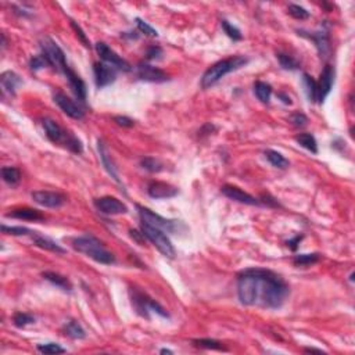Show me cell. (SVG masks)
I'll return each mask as SVG.
<instances>
[{"label":"cell","instance_id":"obj_35","mask_svg":"<svg viewBox=\"0 0 355 355\" xmlns=\"http://www.w3.org/2000/svg\"><path fill=\"white\" fill-rule=\"evenodd\" d=\"M13 322L17 328H25L27 325H31L35 322V317L27 312H16L13 317Z\"/></svg>","mask_w":355,"mask_h":355},{"label":"cell","instance_id":"obj_9","mask_svg":"<svg viewBox=\"0 0 355 355\" xmlns=\"http://www.w3.org/2000/svg\"><path fill=\"white\" fill-rule=\"evenodd\" d=\"M334 67L333 65H325L324 71L321 72L319 81H317V103H324L329 93L332 92L334 84Z\"/></svg>","mask_w":355,"mask_h":355},{"label":"cell","instance_id":"obj_31","mask_svg":"<svg viewBox=\"0 0 355 355\" xmlns=\"http://www.w3.org/2000/svg\"><path fill=\"white\" fill-rule=\"evenodd\" d=\"M193 344L199 348H206V350H217V351H226V347L214 339H196L191 341Z\"/></svg>","mask_w":355,"mask_h":355},{"label":"cell","instance_id":"obj_26","mask_svg":"<svg viewBox=\"0 0 355 355\" xmlns=\"http://www.w3.org/2000/svg\"><path fill=\"white\" fill-rule=\"evenodd\" d=\"M265 157L270 164L276 167V168H279V170H286V168H289V165H290L289 160L283 154L276 151V150H270V148L265 150Z\"/></svg>","mask_w":355,"mask_h":355},{"label":"cell","instance_id":"obj_20","mask_svg":"<svg viewBox=\"0 0 355 355\" xmlns=\"http://www.w3.org/2000/svg\"><path fill=\"white\" fill-rule=\"evenodd\" d=\"M64 75L67 76V80H68L69 82V86H71V89H72V92H74V95L76 96L81 101H85L88 90H86V85H85V82H84V80H82L80 75L75 72L74 69H71L69 67L65 69Z\"/></svg>","mask_w":355,"mask_h":355},{"label":"cell","instance_id":"obj_49","mask_svg":"<svg viewBox=\"0 0 355 355\" xmlns=\"http://www.w3.org/2000/svg\"><path fill=\"white\" fill-rule=\"evenodd\" d=\"M278 97L281 99L282 103H285V104H287V106H290V104L293 103L292 99H290V96L287 95V93H285V92H279V93H278Z\"/></svg>","mask_w":355,"mask_h":355},{"label":"cell","instance_id":"obj_36","mask_svg":"<svg viewBox=\"0 0 355 355\" xmlns=\"http://www.w3.org/2000/svg\"><path fill=\"white\" fill-rule=\"evenodd\" d=\"M221 25H222L223 32H225L230 39H233V41H242L243 35H242L240 29H239L238 27H234L233 24H230V22L226 21V20H222V21H221Z\"/></svg>","mask_w":355,"mask_h":355},{"label":"cell","instance_id":"obj_30","mask_svg":"<svg viewBox=\"0 0 355 355\" xmlns=\"http://www.w3.org/2000/svg\"><path fill=\"white\" fill-rule=\"evenodd\" d=\"M276 57L279 60V64H281V67L283 69L296 71V69L300 68V65H301V63H300L296 57H293V56H290V54L287 53H283V52H279V53L276 54Z\"/></svg>","mask_w":355,"mask_h":355},{"label":"cell","instance_id":"obj_40","mask_svg":"<svg viewBox=\"0 0 355 355\" xmlns=\"http://www.w3.org/2000/svg\"><path fill=\"white\" fill-rule=\"evenodd\" d=\"M287 11L296 20H307V18H309V11H307L304 7L298 5H290Z\"/></svg>","mask_w":355,"mask_h":355},{"label":"cell","instance_id":"obj_39","mask_svg":"<svg viewBox=\"0 0 355 355\" xmlns=\"http://www.w3.org/2000/svg\"><path fill=\"white\" fill-rule=\"evenodd\" d=\"M29 67H31L32 71H39V69L50 67V64H49L48 59L41 53V54H37V56H33V57L29 60Z\"/></svg>","mask_w":355,"mask_h":355},{"label":"cell","instance_id":"obj_13","mask_svg":"<svg viewBox=\"0 0 355 355\" xmlns=\"http://www.w3.org/2000/svg\"><path fill=\"white\" fill-rule=\"evenodd\" d=\"M53 99L54 103L61 108V111L67 114L68 117L74 118V120H82L85 117V111L82 110V107L76 104L72 99H69L68 96L64 95L63 92H57Z\"/></svg>","mask_w":355,"mask_h":355},{"label":"cell","instance_id":"obj_11","mask_svg":"<svg viewBox=\"0 0 355 355\" xmlns=\"http://www.w3.org/2000/svg\"><path fill=\"white\" fill-rule=\"evenodd\" d=\"M32 200L46 208H60L65 203V196L59 193V191H49V190H36L31 194Z\"/></svg>","mask_w":355,"mask_h":355},{"label":"cell","instance_id":"obj_14","mask_svg":"<svg viewBox=\"0 0 355 355\" xmlns=\"http://www.w3.org/2000/svg\"><path fill=\"white\" fill-rule=\"evenodd\" d=\"M93 72H95L96 86L99 89L111 85L112 82L117 80V69L106 63H95Z\"/></svg>","mask_w":355,"mask_h":355},{"label":"cell","instance_id":"obj_45","mask_svg":"<svg viewBox=\"0 0 355 355\" xmlns=\"http://www.w3.org/2000/svg\"><path fill=\"white\" fill-rule=\"evenodd\" d=\"M114 121L122 128H132L135 125V121L129 117H125V115H117V117H114Z\"/></svg>","mask_w":355,"mask_h":355},{"label":"cell","instance_id":"obj_41","mask_svg":"<svg viewBox=\"0 0 355 355\" xmlns=\"http://www.w3.org/2000/svg\"><path fill=\"white\" fill-rule=\"evenodd\" d=\"M290 122H292L296 128H304L308 124V118L304 112L297 111L293 112L292 115H290Z\"/></svg>","mask_w":355,"mask_h":355},{"label":"cell","instance_id":"obj_23","mask_svg":"<svg viewBox=\"0 0 355 355\" xmlns=\"http://www.w3.org/2000/svg\"><path fill=\"white\" fill-rule=\"evenodd\" d=\"M32 240H33V244L37 246L39 249L48 250V251H52V253H56V254H65L67 253V250L61 247L57 242H54L53 239L39 234L37 232L32 233Z\"/></svg>","mask_w":355,"mask_h":355},{"label":"cell","instance_id":"obj_21","mask_svg":"<svg viewBox=\"0 0 355 355\" xmlns=\"http://www.w3.org/2000/svg\"><path fill=\"white\" fill-rule=\"evenodd\" d=\"M7 218H14V219H22V221H32V222H37V221H45V215L42 212L37 211L35 208H14L10 210L9 212H6Z\"/></svg>","mask_w":355,"mask_h":355},{"label":"cell","instance_id":"obj_43","mask_svg":"<svg viewBox=\"0 0 355 355\" xmlns=\"http://www.w3.org/2000/svg\"><path fill=\"white\" fill-rule=\"evenodd\" d=\"M71 27H72V29L75 31V33H76V36H78V39H80L81 42H82V45L85 46V48H90V42H89V39H88V36H86V33L84 32V29L76 24L75 21H72L71 20Z\"/></svg>","mask_w":355,"mask_h":355},{"label":"cell","instance_id":"obj_37","mask_svg":"<svg viewBox=\"0 0 355 355\" xmlns=\"http://www.w3.org/2000/svg\"><path fill=\"white\" fill-rule=\"evenodd\" d=\"M2 232L6 234H11V236H27V234L33 233V230L25 226H7V225H2Z\"/></svg>","mask_w":355,"mask_h":355},{"label":"cell","instance_id":"obj_15","mask_svg":"<svg viewBox=\"0 0 355 355\" xmlns=\"http://www.w3.org/2000/svg\"><path fill=\"white\" fill-rule=\"evenodd\" d=\"M297 32H298V35L307 37V39H309V41H312L315 43L321 57H324V59L328 57L329 52H330V37H329V32L326 29H322V31L318 32H307L300 29V31Z\"/></svg>","mask_w":355,"mask_h":355},{"label":"cell","instance_id":"obj_29","mask_svg":"<svg viewBox=\"0 0 355 355\" xmlns=\"http://www.w3.org/2000/svg\"><path fill=\"white\" fill-rule=\"evenodd\" d=\"M2 178L7 185L16 186L21 180V172L16 167H3L2 168Z\"/></svg>","mask_w":355,"mask_h":355},{"label":"cell","instance_id":"obj_22","mask_svg":"<svg viewBox=\"0 0 355 355\" xmlns=\"http://www.w3.org/2000/svg\"><path fill=\"white\" fill-rule=\"evenodd\" d=\"M0 85H2L3 95L14 96L17 88L21 85V78L13 71H5L0 76Z\"/></svg>","mask_w":355,"mask_h":355},{"label":"cell","instance_id":"obj_46","mask_svg":"<svg viewBox=\"0 0 355 355\" xmlns=\"http://www.w3.org/2000/svg\"><path fill=\"white\" fill-rule=\"evenodd\" d=\"M258 200H260V203H262V204L268 206V207H281V204L278 203V200L273 199L270 194H268V193H266V194H262L261 199H258Z\"/></svg>","mask_w":355,"mask_h":355},{"label":"cell","instance_id":"obj_32","mask_svg":"<svg viewBox=\"0 0 355 355\" xmlns=\"http://www.w3.org/2000/svg\"><path fill=\"white\" fill-rule=\"evenodd\" d=\"M319 260H321V255H319L318 253H312V254L294 255L293 262H294V265L297 266H308V265H312V264H317Z\"/></svg>","mask_w":355,"mask_h":355},{"label":"cell","instance_id":"obj_12","mask_svg":"<svg viewBox=\"0 0 355 355\" xmlns=\"http://www.w3.org/2000/svg\"><path fill=\"white\" fill-rule=\"evenodd\" d=\"M136 75H138L139 80L146 81V82H154V84H161V82H167L170 80L167 72L148 63H139L136 65Z\"/></svg>","mask_w":355,"mask_h":355},{"label":"cell","instance_id":"obj_24","mask_svg":"<svg viewBox=\"0 0 355 355\" xmlns=\"http://www.w3.org/2000/svg\"><path fill=\"white\" fill-rule=\"evenodd\" d=\"M42 276H43V279H46L48 282H50V283L54 285V286L60 287V289L64 290V292H71V290H72V285H71V282H69L65 276L60 275V273H57V272L46 270V272H43Z\"/></svg>","mask_w":355,"mask_h":355},{"label":"cell","instance_id":"obj_33","mask_svg":"<svg viewBox=\"0 0 355 355\" xmlns=\"http://www.w3.org/2000/svg\"><path fill=\"white\" fill-rule=\"evenodd\" d=\"M302 82L305 86V92H307L309 101L317 103V81L313 80L311 75L302 74Z\"/></svg>","mask_w":355,"mask_h":355},{"label":"cell","instance_id":"obj_50","mask_svg":"<svg viewBox=\"0 0 355 355\" xmlns=\"http://www.w3.org/2000/svg\"><path fill=\"white\" fill-rule=\"evenodd\" d=\"M122 36L128 37V39H138L139 33L138 32H124Z\"/></svg>","mask_w":355,"mask_h":355},{"label":"cell","instance_id":"obj_19","mask_svg":"<svg viewBox=\"0 0 355 355\" xmlns=\"http://www.w3.org/2000/svg\"><path fill=\"white\" fill-rule=\"evenodd\" d=\"M97 148H99V154H100L101 164H103V167L106 168V171L108 172V175L111 176L112 179L115 180L117 183L121 185V180H120V176H118V172H117V167H115V164H114V161H112L111 159V155H110L108 147H107L106 143H104L101 139H99V142H97Z\"/></svg>","mask_w":355,"mask_h":355},{"label":"cell","instance_id":"obj_2","mask_svg":"<svg viewBox=\"0 0 355 355\" xmlns=\"http://www.w3.org/2000/svg\"><path fill=\"white\" fill-rule=\"evenodd\" d=\"M71 244H72L75 251L89 257V258L99 262V264H103V265L115 264V255L112 254L111 251H108L104 247V244L92 234L74 238L71 240Z\"/></svg>","mask_w":355,"mask_h":355},{"label":"cell","instance_id":"obj_48","mask_svg":"<svg viewBox=\"0 0 355 355\" xmlns=\"http://www.w3.org/2000/svg\"><path fill=\"white\" fill-rule=\"evenodd\" d=\"M131 236H132V238L135 239L139 244L144 243V238H146V236H144L142 230H140V232H138V230H131Z\"/></svg>","mask_w":355,"mask_h":355},{"label":"cell","instance_id":"obj_47","mask_svg":"<svg viewBox=\"0 0 355 355\" xmlns=\"http://www.w3.org/2000/svg\"><path fill=\"white\" fill-rule=\"evenodd\" d=\"M301 240H302V236H296V238L287 240L286 244L293 250V251H296L297 247H298V244H300V242H301Z\"/></svg>","mask_w":355,"mask_h":355},{"label":"cell","instance_id":"obj_10","mask_svg":"<svg viewBox=\"0 0 355 355\" xmlns=\"http://www.w3.org/2000/svg\"><path fill=\"white\" fill-rule=\"evenodd\" d=\"M95 207L104 215H121V214H127L128 207L118 200L117 197L112 196H104L100 199L95 200Z\"/></svg>","mask_w":355,"mask_h":355},{"label":"cell","instance_id":"obj_51","mask_svg":"<svg viewBox=\"0 0 355 355\" xmlns=\"http://www.w3.org/2000/svg\"><path fill=\"white\" fill-rule=\"evenodd\" d=\"M304 352H318V354H325V351L319 350V348H313V347H308V348H304Z\"/></svg>","mask_w":355,"mask_h":355},{"label":"cell","instance_id":"obj_52","mask_svg":"<svg viewBox=\"0 0 355 355\" xmlns=\"http://www.w3.org/2000/svg\"><path fill=\"white\" fill-rule=\"evenodd\" d=\"M160 352H161V354H174L172 351L167 350V348H163V350H160Z\"/></svg>","mask_w":355,"mask_h":355},{"label":"cell","instance_id":"obj_38","mask_svg":"<svg viewBox=\"0 0 355 355\" xmlns=\"http://www.w3.org/2000/svg\"><path fill=\"white\" fill-rule=\"evenodd\" d=\"M37 351L42 354H64L65 348H63L57 343H46V344L37 345Z\"/></svg>","mask_w":355,"mask_h":355},{"label":"cell","instance_id":"obj_42","mask_svg":"<svg viewBox=\"0 0 355 355\" xmlns=\"http://www.w3.org/2000/svg\"><path fill=\"white\" fill-rule=\"evenodd\" d=\"M136 25H138V29L144 35H148V36H159V32L155 31L153 27H150L147 22L143 21L142 18H136Z\"/></svg>","mask_w":355,"mask_h":355},{"label":"cell","instance_id":"obj_6","mask_svg":"<svg viewBox=\"0 0 355 355\" xmlns=\"http://www.w3.org/2000/svg\"><path fill=\"white\" fill-rule=\"evenodd\" d=\"M41 50H42V54L48 59L50 67H53L56 71L59 72H65V69L68 68L69 65L67 64V60H65V54L61 50L57 43L54 42L52 37L43 36L41 39Z\"/></svg>","mask_w":355,"mask_h":355},{"label":"cell","instance_id":"obj_4","mask_svg":"<svg viewBox=\"0 0 355 355\" xmlns=\"http://www.w3.org/2000/svg\"><path fill=\"white\" fill-rule=\"evenodd\" d=\"M129 293H131V301H132L133 309L142 318L150 319V312L157 313L161 318H170V313L167 312V309L164 307H161L159 302L153 300V298H150L142 290H139L138 287H131Z\"/></svg>","mask_w":355,"mask_h":355},{"label":"cell","instance_id":"obj_25","mask_svg":"<svg viewBox=\"0 0 355 355\" xmlns=\"http://www.w3.org/2000/svg\"><path fill=\"white\" fill-rule=\"evenodd\" d=\"M63 332L65 336H68V337L75 340H82L86 337L85 330L81 326L80 322H76V321H68V322H65L63 326Z\"/></svg>","mask_w":355,"mask_h":355},{"label":"cell","instance_id":"obj_34","mask_svg":"<svg viewBox=\"0 0 355 355\" xmlns=\"http://www.w3.org/2000/svg\"><path fill=\"white\" fill-rule=\"evenodd\" d=\"M140 165H142L143 170L148 171V172H151V174H154V172H161V171L164 170L163 163H161L160 160L154 159V157H144V159L140 160Z\"/></svg>","mask_w":355,"mask_h":355},{"label":"cell","instance_id":"obj_3","mask_svg":"<svg viewBox=\"0 0 355 355\" xmlns=\"http://www.w3.org/2000/svg\"><path fill=\"white\" fill-rule=\"evenodd\" d=\"M249 61L250 60L244 56H232V57L218 61L204 72L202 78V88L203 89H210L211 86L217 85L223 76H226L233 71L243 68L244 65L249 64Z\"/></svg>","mask_w":355,"mask_h":355},{"label":"cell","instance_id":"obj_18","mask_svg":"<svg viewBox=\"0 0 355 355\" xmlns=\"http://www.w3.org/2000/svg\"><path fill=\"white\" fill-rule=\"evenodd\" d=\"M148 196L153 197L155 200H161V199H171L175 197L178 194V189L175 186L170 185L167 182H160V180H153L150 182L147 186Z\"/></svg>","mask_w":355,"mask_h":355},{"label":"cell","instance_id":"obj_16","mask_svg":"<svg viewBox=\"0 0 355 355\" xmlns=\"http://www.w3.org/2000/svg\"><path fill=\"white\" fill-rule=\"evenodd\" d=\"M43 129H45V133L50 142L53 143H61L63 146H65L67 140H68V136L71 135V132H67L64 131L63 128L60 127L57 122L52 120V118H45L42 121Z\"/></svg>","mask_w":355,"mask_h":355},{"label":"cell","instance_id":"obj_8","mask_svg":"<svg viewBox=\"0 0 355 355\" xmlns=\"http://www.w3.org/2000/svg\"><path fill=\"white\" fill-rule=\"evenodd\" d=\"M96 52L100 56V59L103 60V63L111 65L117 71H124V72H129L132 67L131 64L128 63L127 60H124L121 56H118L110 46H107L104 42L96 43Z\"/></svg>","mask_w":355,"mask_h":355},{"label":"cell","instance_id":"obj_44","mask_svg":"<svg viewBox=\"0 0 355 355\" xmlns=\"http://www.w3.org/2000/svg\"><path fill=\"white\" fill-rule=\"evenodd\" d=\"M161 56H163V49L160 48V46H150V48H147V50H146V59L150 60V61H153V60H159L161 59Z\"/></svg>","mask_w":355,"mask_h":355},{"label":"cell","instance_id":"obj_17","mask_svg":"<svg viewBox=\"0 0 355 355\" xmlns=\"http://www.w3.org/2000/svg\"><path fill=\"white\" fill-rule=\"evenodd\" d=\"M221 191H222L223 194L228 197V199L234 200V202L238 203H242V204H247V206H260L261 204L258 199H255L254 196L246 193V191L242 190L238 186L223 185L222 187H221Z\"/></svg>","mask_w":355,"mask_h":355},{"label":"cell","instance_id":"obj_5","mask_svg":"<svg viewBox=\"0 0 355 355\" xmlns=\"http://www.w3.org/2000/svg\"><path fill=\"white\" fill-rule=\"evenodd\" d=\"M136 208H138L139 217H140L142 223L150 225V226H153V228L161 229V230H164L165 233H178L180 230V228H185V226L180 223V221H176V219H167V218L161 217L159 214L151 211L150 208L139 206V204H136Z\"/></svg>","mask_w":355,"mask_h":355},{"label":"cell","instance_id":"obj_28","mask_svg":"<svg viewBox=\"0 0 355 355\" xmlns=\"http://www.w3.org/2000/svg\"><path fill=\"white\" fill-rule=\"evenodd\" d=\"M254 93L261 103L268 104L270 100V96H272V86L269 84H266V82L258 81V82L254 84Z\"/></svg>","mask_w":355,"mask_h":355},{"label":"cell","instance_id":"obj_1","mask_svg":"<svg viewBox=\"0 0 355 355\" xmlns=\"http://www.w3.org/2000/svg\"><path fill=\"white\" fill-rule=\"evenodd\" d=\"M238 296L243 305L278 309L290 296V287L273 270L249 268L238 275Z\"/></svg>","mask_w":355,"mask_h":355},{"label":"cell","instance_id":"obj_27","mask_svg":"<svg viewBox=\"0 0 355 355\" xmlns=\"http://www.w3.org/2000/svg\"><path fill=\"white\" fill-rule=\"evenodd\" d=\"M296 142L301 147H304L308 151H311L313 154H318V142L313 135L311 133H300L296 136Z\"/></svg>","mask_w":355,"mask_h":355},{"label":"cell","instance_id":"obj_7","mask_svg":"<svg viewBox=\"0 0 355 355\" xmlns=\"http://www.w3.org/2000/svg\"><path fill=\"white\" fill-rule=\"evenodd\" d=\"M142 232H143L148 242L155 246V249L159 250L161 254L165 255L167 258H175V247H174V244L171 243L170 238L165 234L164 230L153 228V226L146 225V223H142Z\"/></svg>","mask_w":355,"mask_h":355}]
</instances>
